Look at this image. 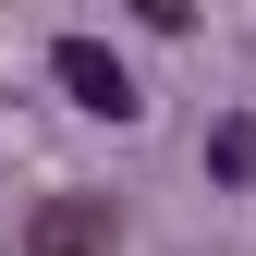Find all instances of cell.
Listing matches in <instances>:
<instances>
[{"label": "cell", "instance_id": "1", "mask_svg": "<svg viewBox=\"0 0 256 256\" xmlns=\"http://www.w3.org/2000/svg\"><path fill=\"white\" fill-rule=\"evenodd\" d=\"M49 74H61V98H74V110H98V122H134V74H122L98 37H61V49H49Z\"/></svg>", "mask_w": 256, "mask_h": 256}, {"label": "cell", "instance_id": "2", "mask_svg": "<svg viewBox=\"0 0 256 256\" xmlns=\"http://www.w3.org/2000/svg\"><path fill=\"white\" fill-rule=\"evenodd\" d=\"M110 196H49L37 220H24V256H110Z\"/></svg>", "mask_w": 256, "mask_h": 256}, {"label": "cell", "instance_id": "3", "mask_svg": "<svg viewBox=\"0 0 256 256\" xmlns=\"http://www.w3.org/2000/svg\"><path fill=\"white\" fill-rule=\"evenodd\" d=\"M208 171L220 183H256V122H220V134H208Z\"/></svg>", "mask_w": 256, "mask_h": 256}]
</instances>
